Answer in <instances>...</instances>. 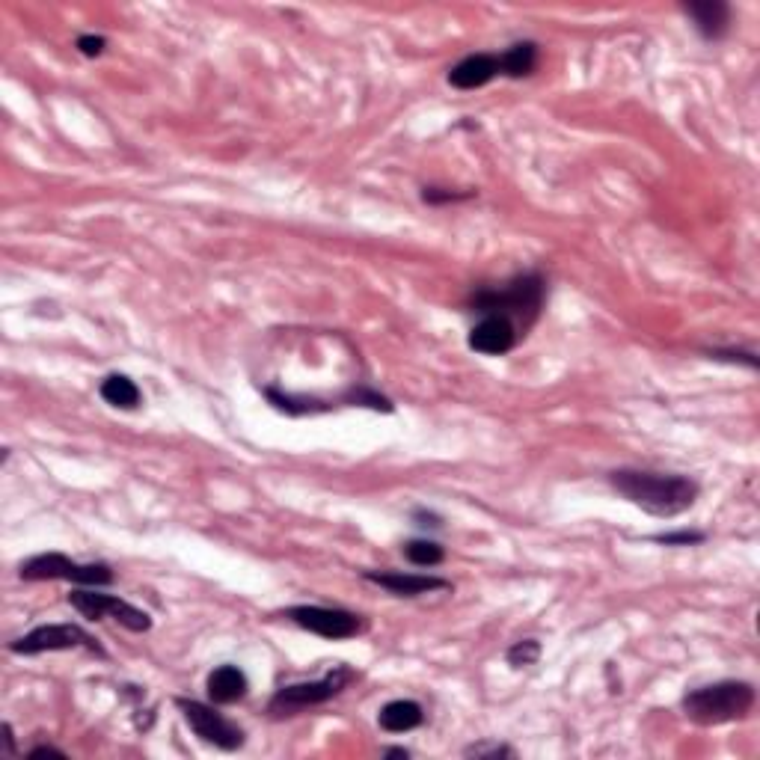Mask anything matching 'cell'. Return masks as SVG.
Segmentation results:
<instances>
[{
  "label": "cell",
  "instance_id": "d6986e66",
  "mask_svg": "<svg viewBox=\"0 0 760 760\" xmlns=\"http://www.w3.org/2000/svg\"><path fill=\"white\" fill-rule=\"evenodd\" d=\"M404 559L416 568H437L446 559V550L431 538H416L404 544Z\"/></svg>",
  "mask_w": 760,
  "mask_h": 760
},
{
  "label": "cell",
  "instance_id": "e0dca14e",
  "mask_svg": "<svg viewBox=\"0 0 760 760\" xmlns=\"http://www.w3.org/2000/svg\"><path fill=\"white\" fill-rule=\"evenodd\" d=\"M499 63H502L505 78H526L538 66V45L535 42H517V45H511L508 51L499 54Z\"/></svg>",
  "mask_w": 760,
  "mask_h": 760
},
{
  "label": "cell",
  "instance_id": "7a4b0ae2",
  "mask_svg": "<svg viewBox=\"0 0 760 760\" xmlns=\"http://www.w3.org/2000/svg\"><path fill=\"white\" fill-rule=\"evenodd\" d=\"M547 297V280L538 271L517 274L499 288H478L470 297V309L478 315H505L523 333L538 321Z\"/></svg>",
  "mask_w": 760,
  "mask_h": 760
},
{
  "label": "cell",
  "instance_id": "9a60e30c",
  "mask_svg": "<svg viewBox=\"0 0 760 760\" xmlns=\"http://www.w3.org/2000/svg\"><path fill=\"white\" fill-rule=\"evenodd\" d=\"M422 722H425V710L419 701H410V698H395L383 704L378 713V725L386 734H407L419 728Z\"/></svg>",
  "mask_w": 760,
  "mask_h": 760
},
{
  "label": "cell",
  "instance_id": "484cf974",
  "mask_svg": "<svg viewBox=\"0 0 760 760\" xmlns=\"http://www.w3.org/2000/svg\"><path fill=\"white\" fill-rule=\"evenodd\" d=\"M710 357H713V360H731V363H734V360H743L749 369H758V360H755L752 354H740V351H710Z\"/></svg>",
  "mask_w": 760,
  "mask_h": 760
},
{
  "label": "cell",
  "instance_id": "83f0119b",
  "mask_svg": "<svg viewBox=\"0 0 760 760\" xmlns=\"http://www.w3.org/2000/svg\"><path fill=\"white\" fill-rule=\"evenodd\" d=\"M413 517H416V520H422L419 526H425V529H428V526H431V529H440V520H437L434 514H428V511H416Z\"/></svg>",
  "mask_w": 760,
  "mask_h": 760
},
{
  "label": "cell",
  "instance_id": "cb8c5ba5",
  "mask_svg": "<svg viewBox=\"0 0 760 760\" xmlns=\"http://www.w3.org/2000/svg\"><path fill=\"white\" fill-rule=\"evenodd\" d=\"M657 544H665V547H692V544H704L707 535L704 532H689V529H680V532H665V535H654Z\"/></svg>",
  "mask_w": 760,
  "mask_h": 760
},
{
  "label": "cell",
  "instance_id": "ffe728a7",
  "mask_svg": "<svg viewBox=\"0 0 760 760\" xmlns=\"http://www.w3.org/2000/svg\"><path fill=\"white\" fill-rule=\"evenodd\" d=\"M505 660L511 668H526V665H535L541 660V642L538 639H523V642H514L505 654Z\"/></svg>",
  "mask_w": 760,
  "mask_h": 760
},
{
  "label": "cell",
  "instance_id": "d4e9b609",
  "mask_svg": "<svg viewBox=\"0 0 760 760\" xmlns=\"http://www.w3.org/2000/svg\"><path fill=\"white\" fill-rule=\"evenodd\" d=\"M75 48L84 54V57H101L104 48H107V39L104 36H93V33H84L75 39Z\"/></svg>",
  "mask_w": 760,
  "mask_h": 760
},
{
  "label": "cell",
  "instance_id": "44dd1931",
  "mask_svg": "<svg viewBox=\"0 0 760 760\" xmlns=\"http://www.w3.org/2000/svg\"><path fill=\"white\" fill-rule=\"evenodd\" d=\"M342 401H348V404H354V407H372V410L392 413V401H389L386 395L375 392V389H366V386H357V389L345 392V398H342Z\"/></svg>",
  "mask_w": 760,
  "mask_h": 760
},
{
  "label": "cell",
  "instance_id": "f546056e",
  "mask_svg": "<svg viewBox=\"0 0 760 760\" xmlns=\"http://www.w3.org/2000/svg\"><path fill=\"white\" fill-rule=\"evenodd\" d=\"M383 758H410V752L407 749H401V746H392V749H383Z\"/></svg>",
  "mask_w": 760,
  "mask_h": 760
},
{
  "label": "cell",
  "instance_id": "52a82bcc",
  "mask_svg": "<svg viewBox=\"0 0 760 760\" xmlns=\"http://www.w3.org/2000/svg\"><path fill=\"white\" fill-rule=\"evenodd\" d=\"M176 707L182 710L188 728L202 743H208L220 752H238L247 743L244 728H238L232 719H226L214 707H208L202 701H193V698H176Z\"/></svg>",
  "mask_w": 760,
  "mask_h": 760
},
{
  "label": "cell",
  "instance_id": "8992f818",
  "mask_svg": "<svg viewBox=\"0 0 760 760\" xmlns=\"http://www.w3.org/2000/svg\"><path fill=\"white\" fill-rule=\"evenodd\" d=\"M69 606L78 609L87 621L113 618L116 624H122V627L131 630V633H149V630H152L149 612L137 609L134 603L122 600V597L104 594V591H98V588H72V591H69Z\"/></svg>",
  "mask_w": 760,
  "mask_h": 760
},
{
  "label": "cell",
  "instance_id": "4316f807",
  "mask_svg": "<svg viewBox=\"0 0 760 760\" xmlns=\"http://www.w3.org/2000/svg\"><path fill=\"white\" fill-rule=\"evenodd\" d=\"M27 758L30 760H39V758L66 760V752H63V749H54V746H36V749H30V752H27Z\"/></svg>",
  "mask_w": 760,
  "mask_h": 760
},
{
  "label": "cell",
  "instance_id": "f1b7e54d",
  "mask_svg": "<svg viewBox=\"0 0 760 760\" xmlns=\"http://www.w3.org/2000/svg\"><path fill=\"white\" fill-rule=\"evenodd\" d=\"M3 734H6V737H3V743H6V758H12V755H15V734H12V725H9V722L3 725Z\"/></svg>",
  "mask_w": 760,
  "mask_h": 760
},
{
  "label": "cell",
  "instance_id": "4fadbf2b",
  "mask_svg": "<svg viewBox=\"0 0 760 760\" xmlns=\"http://www.w3.org/2000/svg\"><path fill=\"white\" fill-rule=\"evenodd\" d=\"M686 15L695 21V30L707 42L722 39L728 33V24H731V6L722 3V0H695V3H686Z\"/></svg>",
  "mask_w": 760,
  "mask_h": 760
},
{
  "label": "cell",
  "instance_id": "8fae6325",
  "mask_svg": "<svg viewBox=\"0 0 760 760\" xmlns=\"http://www.w3.org/2000/svg\"><path fill=\"white\" fill-rule=\"evenodd\" d=\"M363 579L378 585L383 591L395 597H422L431 591H446L452 588L449 579L431 576V573H404V570H363Z\"/></svg>",
  "mask_w": 760,
  "mask_h": 760
},
{
  "label": "cell",
  "instance_id": "2e32d148",
  "mask_svg": "<svg viewBox=\"0 0 760 760\" xmlns=\"http://www.w3.org/2000/svg\"><path fill=\"white\" fill-rule=\"evenodd\" d=\"M98 395L110 404V407H116V410H137L140 407V386L134 383V380L128 378V375H107V378L101 380V386H98Z\"/></svg>",
  "mask_w": 760,
  "mask_h": 760
},
{
  "label": "cell",
  "instance_id": "30bf717a",
  "mask_svg": "<svg viewBox=\"0 0 760 760\" xmlns=\"http://www.w3.org/2000/svg\"><path fill=\"white\" fill-rule=\"evenodd\" d=\"M517 342H520V327L505 315H481L467 336V345L484 357H502L514 351Z\"/></svg>",
  "mask_w": 760,
  "mask_h": 760
},
{
  "label": "cell",
  "instance_id": "277c9868",
  "mask_svg": "<svg viewBox=\"0 0 760 760\" xmlns=\"http://www.w3.org/2000/svg\"><path fill=\"white\" fill-rule=\"evenodd\" d=\"M354 677H357V674H354L351 665H336L333 671H327V674L318 677V680L283 686V689L274 692V698H271V704H268V713H271V716H291V713H297V710L327 704L330 698L342 695V692L354 683Z\"/></svg>",
  "mask_w": 760,
  "mask_h": 760
},
{
  "label": "cell",
  "instance_id": "6da1fadb",
  "mask_svg": "<svg viewBox=\"0 0 760 760\" xmlns=\"http://www.w3.org/2000/svg\"><path fill=\"white\" fill-rule=\"evenodd\" d=\"M609 484L636 508L654 517H677L689 511L701 493L698 481L677 473H648V470H615Z\"/></svg>",
  "mask_w": 760,
  "mask_h": 760
},
{
  "label": "cell",
  "instance_id": "7c38bea8",
  "mask_svg": "<svg viewBox=\"0 0 760 760\" xmlns=\"http://www.w3.org/2000/svg\"><path fill=\"white\" fill-rule=\"evenodd\" d=\"M499 75H502L499 54H470L449 69V84L455 90H478Z\"/></svg>",
  "mask_w": 760,
  "mask_h": 760
},
{
  "label": "cell",
  "instance_id": "5b68a950",
  "mask_svg": "<svg viewBox=\"0 0 760 760\" xmlns=\"http://www.w3.org/2000/svg\"><path fill=\"white\" fill-rule=\"evenodd\" d=\"M18 576L24 582H45V579H63V582H72V585H93V588H101V585H110L113 582V570L104 562H93V565H81V562H72L69 556L63 553H39L27 562L18 565Z\"/></svg>",
  "mask_w": 760,
  "mask_h": 760
},
{
  "label": "cell",
  "instance_id": "5bb4252c",
  "mask_svg": "<svg viewBox=\"0 0 760 760\" xmlns=\"http://www.w3.org/2000/svg\"><path fill=\"white\" fill-rule=\"evenodd\" d=\"M250 680L238 665H217L208 680H205V692L214 704H235L247 695Z\"/></svg>",
  "mask_w": 760,
  "mask_h": 760
},
{
  "label": "cell",
  "instance_id": "9c48e42d",
  "mask_svg": "<svg viewBox=\"0 0 760 760\" xmlns=\"http://www.w3.org/2000/svg\"><path fill=\"white\" fill-rule=\"evenodd\" d=\"M285 618L297 624L306 633H315L330 642L354 639L366 630V621L348 609H330V606H291L285 609Z\"/></svg>",
  "mask_w": 760,
  "mask_h": 760
},
{
  "label": "cell",
  "instance_id": "ac0fdd59",
  "mask_svg": "<svg viewBox=\"0 0 760 760\" xmlns=\"http://www.w3.org/2000/svg\"><path fill=\"white\" fill-rule=\"evenodd\" d=\"M265 398H268L277 410L288 413V416H312V413L330 410L327 401H318V398H309V395H291V392H283V389H277V386H268V389H265Z\"/></svg>",
  "mask_w": 760,
  "mask_h": 760
},
{
  "label": "cell",
  "instance_id": "ba28073f",
  "mask_svg": "<svg viewBox=\"0 0 760 760\" xmlns=\"http://www.w3.org/2000/svg\"><path fill=\"white\" fill-rule=\"evenodd\" d=\"M75 648H87L98 657H104L101 645L78 624H42L30 630L27 636L9 642V654H18V657H39L51 651H75Z\"/></svg>",
  "mask_w": 760,
  "mask_h": 760
},
{
  "label": "cell",
  "instance_id": "603a6c76",
  "mask_svg": "<svg viewBox=\"0 0 760 760\" xmlns=\"http://www.w3.org/2000/svg\"><path fill=\"white\" fill-rule=\"evenodd\" d=\"M464 758H514V749H511V746H502V743H475V746H467V749H464Z\"/></svg>",
  "mask_w": 760,
  "mask_h": 760
},
{
  "label": "cell",
  "instance_id": "7402d4cb",
  "mask_svg": "<svg viewBox=\"0 0 760 760\" xmlns=\"http://www.w3.org/2000/svg\"><path fill=\"white\" fill-rule=\"evenodd\" d=\"M475 190H449V188H422V202L425 205H449V202H464V199H473Z\"/></svg>",
  "mask_w": 760,
  "mask_h": 760
},
{
  "label": "cell",
  "instance_id": "3957f363",
  "mask_svg": "<svg viewBox=\"0 0 760 760\" xmlns=\"http://www.w3.org/2000/svg\"><path fill=\"white\" fill-rule=\"evenodd\" d=\"M755 686L746 680H719L683 695V713L689 722L701 728H716L728 722H740L755 707Z\"/></svg>",
  "mask_w": 760,
  "mask_h": 760
}]
</instances>
